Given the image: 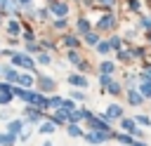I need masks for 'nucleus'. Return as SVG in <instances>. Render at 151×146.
Masks as SVG:
<instances>
[{"label": "nucleus", "instance_id": "obj_1", "mask_svg": "<svg viewBox=\"0 0 151 146\" xmlns=\"http://www.w3.org/2000/svg\"><path fill=\"white\" fill-rule=\"evenodd\" d=\"M21 99H24L26 104H31V106H40V108H45V106H47V99H45L42 94H38V92H28V89H24Z\"/></svg>", "mask_w": 151, "mask_h": 146}, {"label": "nucleus", "instance_id": "obj_2", "mask_svg": "<svg viewBox=\"0 0 151 146\" xmlns=\"http://www.w3.org/2000/svg\"><path fill=\"white\" fill-rule=\"evenodd\" d=\"M9 57H12V64H14V66H24V68H28V71L35 66V61H33L28 54H17V52H9Z\"/></svg>", "mask_w": 151, "mask_h": 146}, {"label": "nucleus", "instance_id": "obj_3", "mask_svg": "<svg viewBox=\"0 0 151 146\" xmlns=\"http://www.w3.org/2000/svg\"><path fill=\"white\" fill-rule=\"evenodd\" d=\"M109 137H111V132H101V130H92V132H90V134H87L85 139H87L90 144H101V141H106Z\"/></svg>", "mask_w": 151, "mask_h": 146}, {"label": "nucleus", "instance_id": "obj_4", "mask_svg": "<svg viewBox=\"0 0 151 146\" xmlns=\"http://www.w3.org/2000/svg\"><path fill=\"white\" fill-rule=\"evenodd\" d=\"M120 115H123V108L113 104V106L106 108V115H104V118H106V120H116V118H120Z\"/></svg>", "mask_w": 151, "mask_h": 146}, {"label": "nucleus", "instance_id": "obj_5", "mask_svg": "<svg viewBox=\"0 0 151 146\" xmlns=\"http://www.w3.org/2000/svg\"><path fill=\"white\" fill-rule=\"evenodd\" d=\"M113 24H116V19H113V14H106V16H101V19H99V28H101V31H106V28H111Z\"/></svg>", "mask_w": 151, "mask_h": 146}, {"label": "nucleus", "instance_id": "obj_6", "mask_svg": "<svg viewBox=\"0 0 151 146\" xmlns=\"http://www.w3.org/2000/svg\"><path fill=\"white\" fill-rule=\"evenodd\" d=\"M68 82H71V85H76V87H87V80H85L83 75H76V73H73V75H68Z\"/></svg>", "mask_w": 151, "mask_h": 146}, {"label": "nucleus", "instance_id": "obj_7", "mask_svg": "<svg viewBox=\"0 0 151 146\" xmlns=\"http://www.w3.org/2000/svg\"><path fill=\"white\" fill-rule=\"evenodd\" d=\"M21 127H24V122H21V120H12V122H9V125H7V132H9V134H14V137H17V134H19V132H21Z\"/></svg>", "mask_w": 151, "mask_h": 146}, {"label": "nucleus", "instance_id": "obj_8", "mask_svg": "<svg viewBox=\"0 0 151 146\" xmlns=\"http://www.w3.org/2000/svg\"><path fill=\"white\" fill-rule=\"evenodd\" d=\"M50 9H52V12H54V14H57V16H64V14H66V12H68V7H66V5H64V2H54V5H52V7H50Z\"/></svg>", "mask_w": 151, "mask_h": 146}, {"label": "nucleus", "instance_id": "obj_9", "mask_svg": "<svg viewBox=\"0 0 151 146\" xmlns=\"http://www.w3.org/2000/svg\"><path fill=\"white\" fill-rule=\"evenodd\" d=\"M2 75H5L9 82H17V78H19V73H17L14 68H9V66H5V68H2Z\"/></svg>", "mask_w": 151, "mask_h": 146}, {"label": "nucleus", "instance_id": "obj_10", "mask_svg": "<svg viewBox=\"0 0 151 146\" xmlns=\"http://www.w3.org/2000/svg\"><path fill=\"white\" fill-rule=\"evenodd\" d=\"M17 82H19L21 87H31V85H33V75H31V73H24V75L17 78Z\"/></svg>", "mask_w": 151, "mask_h": 146}, {"label": "nucleus", "instance_id": "obj_11", "mask_svg": "<svg viewBox=\"0 0 151 146\" xmlns=\"http://www.w3.org/2000/svg\"><path fill=\"white\" fill-rule=\"evenodd\" d=\"M26 115H28V120L35 122V120H40V108H33V106L28 104V106H26Z\"/></svg>", "mask_w": 151, "mask_h": 146}, {"label": "nucleus", "instance_id": "obj_12", "mask_svg": "<svg viewBox=\"0 0 151 146\" xmlns=\"http://www.w3.org/2000/svg\"><path fill=\"white\" fill-rule=\"evenodd\" d=\"M14 139H17V137H14V134H9V132H2V134H0V144H2V146H12V144H14Z\"/></svg>", "mask_w": 151, "mask_h": 146}, {"label": "nucleus", "instance_id": "obj_13", "mask_svg": "<svg viewBox=\"0 0 151 146\" xmlns=\"http://www.w3.org/2000/svg\"><path fill=\"white\" fill-rule=\"evenodd\" d=\"M40 89H42V92L54 89V80H52V78H40Z\"/></svg>", "mask_w": 151, "mask_h": 146}, {"label": "nucleus", "instance_id": "obj_14", "mask_svg": "<svg viewBox=\"0 0 151 146\" xmlns=\"http://www.w3.org/2000/svg\"><path fill=\"white\" fill-rule=\"evenodd\" d=\"M78 31H80V33H90V21H87V19H80V21H78Z\"/></svg>", "mask_w": 151, "mask_h": 146}, {"label": "nucleus", "instance_id": "obj_15", "mask_svg": "<svg viewBox=\"0 0 151 146\" xmlns=\"http://www.w3.org/2000/svg\"><path fill=\"white\" fill-rule=\"evenodd\" d=\"M130 104H132V106L142 104V94H139V92H132V89H130Z\"/></svg>", "mask_w": 151, "mask_h": 146}, {"label": "nucleus", "instance_id": "obj_16", "mask_svg": "<svg viewBox=\"0 0 151 146\" xmlns=\"http://www.w3.org/2000/svg\"><path fill=\"white\" fill-rule=\"evenodd\" d=\"M85 40H87V45H97L99 42V35L97 33H85Z\"/></svg>", "mask_w": 151, "mask_h": 146}, {"label": "nucleus", "instance_id": "obj_17", "mask_svg": "<svg viewBox=\"0 0 151 146\" xmlns=\"http://www.w3.org/2000/svg\"><path fill=\"white\" fill-rule=\"evenodd\" d=\"M142 94H144V97H151V80H144V85H142Z\"/></svg>", "mask_w": 151, "mask_h": 146}, {"label": "nucleus", "instance_id": "obj_18", "mask_svg": "<svg viewBox=\"0 0 151 146\" xmlns=\"http://www.w3.org/2000/svg\"><path fill=\"white\" fill-rule=\"evenodd\" d=\"M64 42H66L68 47H78V38H76V35H68V38H64Z\"/></svg>", "mask_w": 151, "mask_h": 146}, {"label": "nucleus", "instance_id": "obj_19", "mask_svg": "<svg viewBox=\"0 0 151 146\" xmlns=\"http://www.w3.org/2000/svg\"><path fill=\"white\" fill-rule=\"evenodd\" d=\"M101 73H106V75L113 73V64H111V61H104V64H101Z\"/></svg>", "mask_w": 151, "mask_h": 146}, {"label": "nucleus", "instance_id": "obj_20", "mask_svg": "<svg viewBox=\"0 0 151 146\" xmlns=\"http://www.w3.org/2000/svg\"><path fill=\"white\" fill-rule=\"evenodd\" d=\"M54 127H57L54 122H45V125H40V132H45V134H47V132H54Z\"/></svg>", "mask_w": 151, "mask_h": 146}, {"label": "nucleus", "instance_id": "obj_21", "mask_svg": "<svg viewBox=\"0 0 151 146\" xmlns=\"http://www.w3.org/2000/svg\"><path fill=\"white\" fill-rule=\"evenodd\" d=\"M116 139H118V141H120V144H132V141H134V139H132V137H130V134H118V137H116Z\"/></svg>", "mask_w": 151, "mask_h": 146}, {"label": "nucleus", "instance_id": "obj_22", "mask_svg": "<svg viewBox=\"0 0 151 146\" xmlns=\"http://www.w3.org/2000/svg\"><path fill=\"white\" fill-rule=\"evenodd\" d=\"M12 7H14V2H12V0H0V9H5V12H9Z\"/></svg>", "mask_w": 151, "mask_h": 146}, {"label": "nucleus", "instance_id": "obj_23", "mask_svg": "<svg viewBox=\"0 0 151 146\" xmlns=\"http://www.w3.org/2000/svg\"><path fill=\"white\" fill-rule=\"evenodd\" d=\"M12 101V92H0V104H9Z\"/></svg>", "mask_w": 151, "mask_h": 146}, {"label": "nucleus", "instance_id": "obj_24", "mask_svg": "<svg viewBox=\"0 0 151 146\" xmlns=\"http://www.w3.org/2000/svg\"><path fill=\"white\" fill-rule=\"evenodd\" d=\"M106 87H109V92H113V94H118V92H120V85H118V82H113V80H111Z\"/></svg>", "mask_w": 151, "mask_h": 146}, {"label": "nucleus", "instance_id": "obj_25", "mask_svg": "<svg viewBox=\"0 0 151 146\" xmlns=\"http://www.w3.org/2000/svg\"><path fill=\"white\" fill-rule=\"evenodd\" d=\"M7 31H9V33H19V24H17V21H9V24H7Z\"/></svg>", "mask_w": 151, "mask_h": 146}, {"label": "nucleus", "instance_id": "obj_26", "mask_svg": "<svg viewBox=\"0 0 151 146\" xmlns=\"http://www.w3.org/2000/svg\"><path fill=\"white\" fill-rule=\"evenodd\" d=\"M54 28H66V19H64V16H59V19L54 21Z\"/></svg>", "mask_w": 151, "mask_h": 146}, {"label": "nucleus", "instance_id": "obj_27", "mask_svg": "<svg viewBox=\"0 0 151 146\" xmlns=\"http://www.w3.org/2000/svg\"><path fill=\"white\" fill-rule=\"evenodd\" d=\"M97 49H99L101 54H106V52H109L111 47H109V42H99V45H97Z\"/></svg>", "mask_w": 151, "mask_h": 146}, {"label": "nucleus", "instance_id": "obj_28", "mask_svg": "<svg viewBox=\"0 0 151 146\" xmlns=\"http://www.w3.org/2000/svg\"><path fill=\"white\" fill-rule=\"evenodd\" d=\"M109 47H116V49H118V47H120V38H111V40H109Z\"/></svg>", "mask_w": 151, "mask_h": 146}, {"label": "nucleus", "instance_id": "obj_29", "mask_svg": "<svg viewBox=\"0 0 151 146\" xmlns=\"http://www.w3.org/2000/svg\"><path fill=\"white\" fill-rule=\"evenodd\" d=\"M68 134H71V137H80V130H78L76 125H71V127H68Z\"/></svg>", "mask_w": 151, "mask_h": 146}, {"label": "nucleus", "instance_id": "obj_30", "mask_svg": "<svg viewBox=\"0 0 151 146\" xmlns=\"http://www.w3.org/2000/svg\"><path fill=\"white\" fill-rule=\"evenodd\" d=\"M26 49H28V52H40V47L33 45V42H26Z\"/></svg>", "mask_w": 151, "mask_h": 146}, {"label": "nucleus", "instance_id": "obj_31", "mask_svg": "<svg viewBox=\"0 0 151 146\" xmlns=\"http://www.w3.org/2000/svg\"><path fill=\"white\" fill-rule=\"evenodd\" d=\"M137 122H139V125H149V122H151V120H149V118H146V115H137Z\"/></svg>", "mask_w": 151, "mask_h": 146}, {"label": "nucleus", "instance_id": "obj_32", "mask_svg": "<svg viewBox=\"0 0 151 146\" xmlns=\"http://www.w3.org/2000/svg\"><path fill=\"white\" fill-rule=\"evenodd\" d=\"M38 64H50V57H47V54H40V57H38Z\"/></svg>", "mask_w": 151, "mask_h": 146}, {"label": "nucleus", "instance_id": "obj_33", "mask_svg": "<svg viewBox=\"0 0 151 146\" xmlns=\"http://www.w3.org/2000/svg\"><path fill=\"white\" fill-rule=\"evenodd\" d=\"M68 59H71L73 64H78V54H76V52H68Z\"/></svg>", "mask_w": 151, "mask_h": 146}, {"label": "nucleus", "instance_id": "obj_34", "mask_svg": "<svg viewBox=\"0 0 151 146\" xmlns=\"http://www.w3.org/2000/svg\"><path fill=\"white\" fill-rule=\"evenodd\" d=\"M130 7L132 9H139V0H130Z\"/></svg>", "mask_w": 151, "mask_h": 146}, {"label": "nucleus", "instance_id": "obj_35", "mask_svg": "<svg viewBox=\"0 0 151 146\" xmlns=\"http://www.w3.org/2000/svg\"><path fill=\"white\" fill-rule=\"evenodd\" d=\"M109 82H111V78H109V75L104 73V75H101V85H109Z\"/></svg>", "mask_w": 151, "mask_h": 146}, {"label": "nucleus", "instance_id": "obj_36", "mask_svg": "<svg viewBox=\"0 0 151 146\" xmlns=\"http://www.w3.org/2000/svg\"><path fill=\"white\" fill-rule=\"evenodd\" d=\"M73 99L76 101H83V92H73Z\"/></svg>", "mask_w": 151, "mask_h": 146}, {"label": "nucleus", "instance_id": "obj_37", "mask_svg": "<svg viewBox=\"0 0 151 146\" xmlns=\"http://www.w3.org/2000/svg\"><path fill=\"white\" fill-rule=\"evenodd\" d=\"M142 26H144V28H151V19H144V21H142Z\"/></svg>", "mask_w": 151, "mask_h": 146}, {"label": "nucleus", "instance_id": "obj_38", "mask_svg": "<svg viewBox=\"0 0 151 146\" xmlns=\"http://www.w3.org/2000/svg\"><path fill=\"white\" fill-rule=\"evenodd\" d=\"M19 5H24V7H28V5H31V0H19Z\"/></svg>", "mask_w": 151, "mask_h": 146}, {"label": "nucleus", "instance_id": "obj_39", "mask_svg": "<svg viewBox=\"0 0 151 146\" xmlns=\"http://www.w3.org/2000/svg\"><path fill=\"white\" fill-rule=\"evenodd\" d=\"M130 146H146V144H142V141H132Z\"/></svg>", "mask_w": 151, "mask_h": 146}, {"label": "nucleus", "instance_id": "obj_40", "mask_svg": "<svg viewBox=\"0 0 151 146\" xmlns=\"http://www.w3.org/2000/svg\"><path fill=\"white\" fill-rule=\"evenodd\" d=\"M101 2H106V5H111V0H101Z\"/></svg>", "mask_w": 151, "mask_h": 146}, {"label": "nucleus", "instance_id": "obj_41", "mask_svg": "<svg viewBox=\"0 0 151 146\" xmlns=\"http://www.w3.org/2000/svg\"><path fill=\"white\" fill-rule=\"evenodd\" d=\"M42 146H52V144H50V141H47V144H42Z\"/></svg>", "mask_w": 151, "mask_h": 146}]
</instances>
